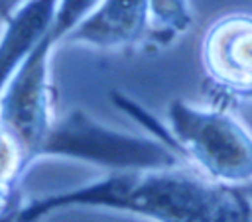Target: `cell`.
Wrapping results in <instances>:
<instances>
[{
  "label": "cell",
  "mask_w": 252,
  "mask_h": 222,
  "mask_svg": "<svg viewBox=\"0 0 252 222\" xmlns=\"http://www.w3.org/2000/svg\"><path fill=\"white\" fill-rule=\"evenodd\" d=\"M167 120L181 153L203 177L232 189L252 185V136L238 120L183 100L169 104Z\"/></svg>",
  "instance_id": "obj_2"
},
{
  "label": "cell",
  "mask_w": 252,
  "mask_h": 222,
  "mask_svg": "<svg viewBox=\"0 0 252 222\" xmlns=\"http://www.w3.org/2000/svg\"><path fill=\"white\" fill-rule=\"evenodd\" d=\"M236 222H252V208H250L248 200H246V204L242 206V210H240V214H238Z\"/></svg>",
  "instance_id": "obj_12"
},
{
  "label": "cell",
  "mask_w": 252,
  "mask_h": 222,
  "mask_svg": "<svg viewBox=\"0 0 252 222\" xmlns=\"http://www.w3.org/2000/svg\"><path fill=\"white\" fill-rule=\"evenodd\" d=\"M26 0H0V20H6L12 12H16Z\"/></svg>",
  "instance_id": "obj_11"
},
{
  "label": "cell",
  "mask_w": 252,
  "mask_h": 222,
  "mask_svg": "<svg viewBox=\"0 0 252 222\" xmlns=\"http://www.w3.org/2000/svg\"><path fill=\"white\" fill-rule=\"evenodd\" d=\"M201 51L209 79L228 94L252 88V14L234 12L213 22Z\"/></svg>",
  "instance_id": "obj_5"
},
{
  "label": "cell",
  "mask_w": 252,
  "mask_h": 222,
  "mask_svg": "<svg viewBox=\"0 0 252 222\" xmlns=\"http://www.w3.org/2000/svg\"><path fill=\"white\" fill-rule=\"evenodd\" d=\"M100 0H59L57 10H55V18L53 24L49 28V31L45 33V39L49 41L51 47L59 45L63 41V37L85 18L89 16L94 6Z\"/></svg>",
  "instance_id": "obj_9"
},
{
  "label": "cell",
  "mask_w": 252,
  "mask_h": 222,
  "mask_svg": "<svg viewBox=\"0 0 252 222\" xmlns=\"http://www.w3.org/2000/svg\"><path fill=\"white\" fill-rule=\"evenodd\" d=\"M28 165L30 161L20 145L0 128V212L8 210L14 189Z\"/></svg>",
  "instance_id": "obj_8"
},
{
  "label": "cell",
  "mask_w": 252,
  "mask_h": 222,
  "mask_svg": "<svg viewBox=\"0 0 252 222\" xmlns=\"http://www.w3.org/2000/svg\"><path fill=\"white\" fill-rule=\"evenodd\" d=\"M152 24H161L163 35L183 31L191 24V14L185 0H152Z\"/></svg>",
  "instance_id": "obj_10"
},
{
  "label": "cell",
  "mask_w": 252,
  "mask_h": 222,
  "mask_svg": "<svg viewBox=\"0 0 252 222\" xmlns=\"http://www.w3.org/2000/svg\"><path fill=\"white\" fill-rule=\"evenodd\" d=\"M234 98H242V100H252V88H250V90H244V92H240V94H236Z\"/></svg>",
  "instance_id": "obj_13"
},
{
  "label": "cell",
  "mask_w": 252,
  "mask_h": 222,
  "mask_svg": "<svg viewBox=\"0 0 252 222\" xmlns=\"http://www.w3.org/2000/svg\"><path fill=\"white\" fill-rule=\"evenodd\" d=\"M240 191L244 193L246 200H252V185H250V187H240Z\"/></svg>",
  "instance_id": "obj_14"
},
{
  "label": "cell",
  "mask_w": 252,
  "mask_h": 222,
  "mask_svg": "<svg viewBox=\"0 0 252 222\" xmlns=\"http://www.w3.org/2000/svg\"><path fill=\"white\" fill-rule=\"evenodd\" d=\"M59 0H26L12 12L0 37V94L20 65L49 31Z\"/></svg>",
  "instance_id": "obj_7"
},
{
  "label": "cell",
  "mask_w": 252,
  "mask_h": 222,
  "mask_svg": "<svg viewBox=\"0 0 252 222\" xmlns=\"http://www.w3.org/2000/svg\"><path fill=\"white\" fill-rule=\"evenodd\" d=\"M246 196L240 187H222L197 169L110 171L104 179L75 191L49 194L30 202L14 220L33 222L65 206H102L132 212L154 222H236Z\"/></svg>",
  "instance_id": "obj_1"
},
{
  "label": "cell",
  "mask_w": 252,
  "mask_h": 222,
  "mask_svg": "<svg viewBox=\"0 0 252 222\" xmlns=\"http://www.w3.org/2000/svg\"><path fill=\"white\" fill-rule=\"evenodd\" d=\"M51 49L43 37L0 94V128L20 145L30 163L37 157L39 145L53 124L49 100Z\"/></svg>",
  "instance_id": "obj_4"
},
{
  "label": "cell",
  "mask_w": 252,
  "mask_h": 222,
  "mask_svg": "<svg viewBox=\"0 0 252 222\" xmlns=\"http://www.w3.org/2000/svg\"><path fill=\"white\" fill-rule=\"evenodd\" d=\"M152 0H100L61 43L116 49L136 45L152 31Z\"/></svg>",
  "instance_id": "obj_6"
},
{
  "label": "cell",
  "mask_w": 252,
  "mask_h": 222,
  "mask_svg": "<svg viewBox=\"0 0 252 222\" xmlns=\"http://www.w3.org/2000/svg\"><path fill=\"white\" fill-rule=\"evenodd\" d=\"M41 155H65L104 165L112 171L169 169L183 165V159L169 149V145L110 130L79 110L61 120H53L39 145L37 157Z\"/></svg>",
  "instance_id": "obj_3"
}]
</instances>
